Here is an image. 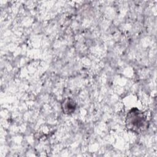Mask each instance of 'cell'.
Here are the masks:
<instances>
[{
  "mask_svg": "<svg viewBox=\"0 0 157 157\" xmlns=\"http://www.w3.org/2000/svg\"><path fill=\"white\" fill-rule=\"evenodd\" d=\"M126 123L132 131L139 132L145 127L147 120L142 112L138 110H132L127 116Z\"/></svg>",
  "mask_w": 157,
  "mask_h": 157,
  "instance_id": "1",
  "label": "cell"
}]
</instances>
